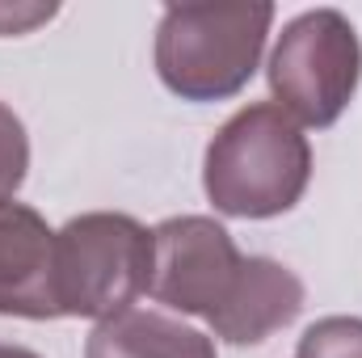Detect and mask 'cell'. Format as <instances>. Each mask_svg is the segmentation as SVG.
Returning a JSON list of instances; mask_svg holds the SVG:
<instances>
[{
	"mask_svg": "<svg viewBox=\"0 0 362 358\" xmlns=\"http://www.w3.org/2000/svg\"><path fill=\"white\" fill-rule=\"evenodd\" d=\"M148 295L173 312L202 316L215 337L257 346L303 312V282L274 258H245L232 232L206 215H173L152 228Z\"/></svg>",
	"mask_w": 362,
	"mask_h": 358,
	"instance_id": "6da1fadb",
	"label": "cell"
},
{
	"mask_svg": "<svg viewBox=\"0 0 362 358\" xmlns=\"http://www.w3.org/2000/svg\"><path fill=\"white\" fill-rule=\"evenodd\" d=\"M312 181V144L274 101L236 110L206 144L202 185L219 215L274 219L291 211Z\"/></svg>",
	"mask_w": 362,
	"mask_h": 358,
	"instance_id": "7a4b0ae2",
	"label": "cell"
},
{
	"mask_svg": "<svg viewBox=\"0 0 362 358\" xmlns=\"http://www.w3.org/2000/svg\"><path fill=\"white\" fill-rule=\"evenodd\" d=\"M274 25L270 0L169 4L156 25V72L181 101H228L262 64Z\"/></svg>",
	"mask_w": 362,
	"mask_h": 358,
	"instance_id": "3957f363",
	"label": "cell"
},
{
	"mask_svg": "<svg viewBox=\"0 0 362 358\" xmlns=\"http://www.w3.org/2000/svg\"><path fill=\"white\" fill-rule=\"evenodd\" d=\"M152 287V232L118 211H89L55 232V295L64 316L110 321Z\"/></svg>",
	"mask_w": 362,
	"mask_h": 358,
	"instance_id": "277c9868",
	"label": "cell"
},
{
	"mask_svg": "<svg viewBox=\"0 0 362 358\" xmlns=\"http://www.w3.org/2000/svg\"><path fill=\"white\" fill-rule=\"evenodd\" d=\"M270 93L303 127H333L362 81L358 30L337 8H308L282 25L270 51Z\"/></svg>",
	"mask_w": 362,
	"mask_h": 358,
	"instance_id": "5b68a950",
	"label": "cell"
},
{
	"mask_svg": "<svg viewBox=\"0 0 362 358\" xmlns=\"http://www.w3.org/2000/svg\"><path fill=\"white\" fill-rule=\"evenodd\" d=\"M0 316L55 321V232L25 202H0Z\"/></svg>",
	"mask_w": 362,
	"mask_h": 358,
	"instance_id": "8992f818",
	"label": "cell"
},
{
	"mask_svg": "<svg viewBox=\"0 0 362 358\" xmlns=\"http://www.w3.org/2000/svg\"><path fill=\"white\" fill-rule=\"evenodd\" d=\"M85 358H219L215 342L165 312L131 308L89 333Z\"/></svg>",
	"mask_w": 362,
	"mask_h": 358,
	"instance_id": "52a82bcc",
	"label": "cell"
},
{
	"mask_svg": "<svg viewBox=\"0 0 362 358\" xmlns=\"http://www.w3.org/2000/svg\"><path fill=\"white\" fill-rule=\"evenodd\" d=\"M295 358H362V316H325V321H316L299 337Z\"/></svg>",
	"mask_w": 362,
	"mask_h": 358,
	"instance_id": "ba28073f",
	"label": "cell"
},
{
	"mask_svg": "<svg viewBox=\"0 0 362 358\" xmlns=\"http://www.w3.org/2000/svg\"><path fill=\"white\" fill-rule=\"evenodd\" d=\"M30 169V135L21 127V118L0 101V202H8Z\"/></svg>",
	"mask_w": 362,
	"mask_h": 358,
	"instance_id": "9c48e42d",
	"label": "cell"
},
{
	"mask_svg": "<svg viewBox=\"0 0 362 358\" xmlns=\"http://www.w3.org/2000/svg\"><path fill=\"white\" fill-rule=\"evenodd\" d=\"M51 17H55V4H0V38L30 34L34 25L51 21Z\"/></svg>",
	"mask_w": 362,
	"mask_h": 358,
	"instance_id": "30bf717a",
	"label": "cell"
},
{
	"mask_svg": "<svg viewBox=\"0 0 362 358\" xmlns=\"http://www.w3.org/2000/svg\"><path fill=\"white\" fill-rule=\"evenodd\" d=\"M0 358H42V354H34V350H25V346H8V342H0Z\"/></svg>",
	"mask_w": 362,
	"mask_h": 358,
	"instance_id": "8fae6325",
	"label": "cell"
}]
</instances>
